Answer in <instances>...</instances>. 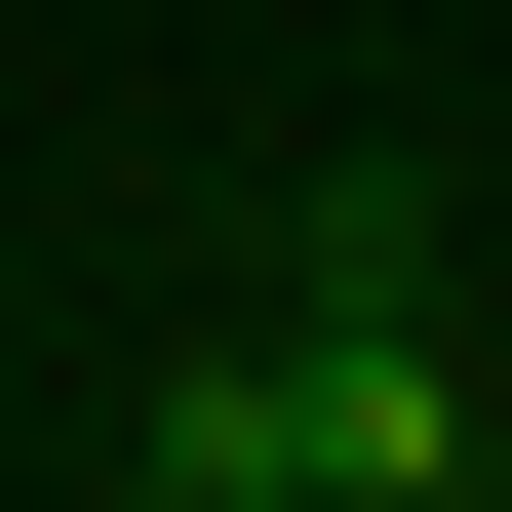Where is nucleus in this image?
Segmentation results:
<instances>
[{
  "mask_svg": "<svg viewBox=\"0 0 512 512\" xmlns=\"http://www.w3.org/2000/svg\"><path fill=\"white\" fill-rule=\"evenodd\" d=\"M512 434L434 394V276H276L237 355L158 394V512H473Z\"/></svg>",
  "mask_w": 512,
  "mask_h": 512,
  "instance_id": "obj_1",
  "label": "nucleus"
}]
</instances>
